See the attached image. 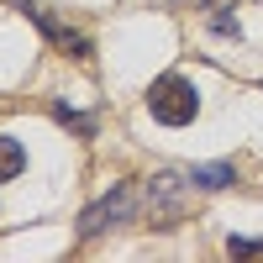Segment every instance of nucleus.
<instances>
[{"label":"nucleus","mask_w":263,"mask_h":263,"mask_svg":"<svg viewBox=\"0 0 263 263\" xmlns=\"http://www.w3.org/2000/svg\"><path fill=\"white\" fill-rule=\"evenodd\" d=\"M147 111L163 126H190L195 111H200V95H195V84L184 74H158L147 84Z\"/></svg>","instance_id":"1"},{"label":"nucleus","mask_w":263,"mask_h":263,"mask_svg":"<svg viewBox=\"0 0 263 263\" xmlns=\"http://www.w3.org/2000/svg\"><path fill=\"white\" fill-rule=\"evenodd\" d=\"M132 216H137V184H111L90 211L79 216V232H84V237H100V232L132 221Z\"/></svg>","instance_id":"2"},{"label":"nucleus","mask_w":263,"mask_h":263,"mask_svg":"<svg viewBox=\"0 0 263 263\" xmlns=\"http://www.w3.org/2000/svg\"><path fill=\"white\" fill-rule=\"evenodd\" d=\"M147 205H153V221H179L190 211V174H158L147 184Z\"/></svg>","instance_id":"3"},{"label":"nucleus","mask_w":263,"mask_h":263,"mask_svg":"<svg viewBox=\"0 0 263 263\" xmlns=\"http://www.w3.org/2000/svg\"><path fill=\"white\" fill-rule=\"evenodd\" d=\"M21 11H27V16H32V21H37V27H42V32H48L53 42H58V48H63V53H74V58H90V42H84L79 32H69V27H58V21H53L48 11H42V6H27V0H21Z\"/></svg>","instance_id":"4"},{"label":"nucleus","mask_w":263,"mask_h":263,"mask_svg":"<svg viewBox=\"0 0 263 263\" xmlns=\"http://www.w3.org/2000/svg\"><path fill=\"white\" fill-rule=\"evenodd\" d=\"M190 184H200V190H227V184H237V174H232V163H195V168H190Z\"/></svg>","instance_id":"5"},{"label":"nucleus","mask_w":263,"mask_h":263,"mask_svg":"<svg viewBox=\"0 0 263 263\" xmlns=\"http://www.w3.org/2000/svg\"><path fill=\"white\" fill-rule=\"evenodd\" d=\"M21 168H27V153H21V142H16V137H0V184L16 179Z\"/></svg>","instance_id":"6"},{"label":"nucleus","mask_w":263,"mask_h":263,"mask_svg":"<svg viewBox=\"0 0 263 263\" xmlns=\"http://www.w3.org/2000/svg\"><path fill=\"white\" fill-rule=\"evenodd\" d=\"M53 116H58L63 126H74V132H84V137H90V132H95V116H79V111H69V105H53Z\"/></svg>","instance_id":"7"},{"label":"nucleus","mask_w":263,"mask_h":263,"mask_svg":"<svg viewBox=\"0 0 263 263\" xmlns=\"http://www.w3.org/2000/svg\"><path fill=\"white\" fill-rule=\"evenodd\" d=\"M227 253H232V258H263V242H258V237H232Z\"/></svg>","instance_id":"8"}]
</instances>
